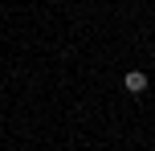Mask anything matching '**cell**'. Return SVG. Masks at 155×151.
Segmentation results:
<instances>
[{
	"label": "cell",
	"mask_w": 155,
	"mask_h": 151,
	"mask_svg": "<svg viewBox=\"0 0 155 151\" xmlns=\"http://www.w3.org/2000/svg\"><path fill=\"white\" fill-rule=\"evenodd\" d=\"M147 86H151V82H147L143 70H127L123 74V90H127V94H147Z\"/></svg>",
	"instance_id": "1"
}]
</instances>
